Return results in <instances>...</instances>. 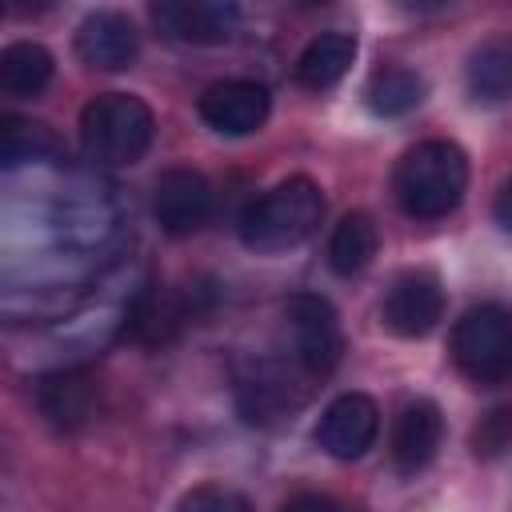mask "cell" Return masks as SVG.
<instances>
[{"instance_id":"obj_1","label":"cell","mask_w":512,"mask_h":512,"mask_svg":"<svg viewBox=\"0 0 512 512\" xmlns=\"http://www.w3.org/2000/svg\"><path fill=\"white\" fill-rule=\"evenodd\" d=\"M392 192L404 216L412 220H440L460 208L468 192V156L456 140H420L412 144L392 172Z\"/></svg>"},{"instance_id":"obj_2","label":"cell","mask_w":512,"mask_h":512,"mask_svg":"<svg viewBox=\"0 0 512 512\" xmlns=\"http://www.w3.org/2000/svg\"><path fill=\"white\" fill-rule=\"evenodd\" d=\"M324 220V192L316 180L308 176H284L280 184H272L268 192H260L244 212H240V244L260 252V256H276L288 248H300L304 240L316 236Z\"/></svg>"},{"instance_id":"obj_3","label":"cell","mask_w":512,"mask_h":512,"mask_svg":"<svg viewBox=\"0 0 512 512\" xmlns=\"http://www.w3.org/2000/svg\"><path fill=\"white\" fill-rule=\"evenodd\" d=\"M152 140H156V116L132 92H100L80 112V144L92 164L128 168L144 160Z\"/></svg>"},{"instance_id":"obj_4","label":"cell","mask_w":512,"mask_h":512,"mask_svg":"<svg viewBox=\"0 0 512 512\" xmlns=\"http://www.w3.org/2000/svg\"><path fill=\"white\" fill-rule=\"evenodd\" d=\"M452 364L480 388L512 384V308L508 304H472L448 340Z\"/></svg>"},{"instance_id":"obj_5","label":"cell","mask_w":512,"mask_h":512,"mask_svg":"<svg viewBox=\"0 0 512 512\" xmlns=\"http://www.w3.org/2000/svg\"><path fill=\"white\" fill-rule=\"evenodd\" d=\"M284 320L292 332V356L296 368L308 380H324L344 360V328L336 308L320 292H296L284 304Z\"/></svg>"},{"instance_id":"obj_6","label":"cell","mask_w":512,"mask_h":512,"mask_svg":"<svg viewBox=\"0 0 512 512\" xmlns=\"http://www.w3.org/2000/svg\"><path fill=\"white\" fill-rule=\"evenodd\" d=\"M444 320V284L432 268H404L392 276L380 300L384 332L400 340H424Z\"/></svg>"},{"instance_id":"obj_7","label":"cell","mask_w":512,"mask_h":512,"mask_svg":"<svg viewBox=\"0 0 512 512\" xmlns=\"http://www.w3.org/2000/svg\"><path fill=\"white\" fill-rule=\"evenodd\" d=\"M156 32L176 44H224L240 28V8L228 0H160L148 8Z\"/></svg>"},{"instance_id":"obj_8","label":"cell","mask_w":512,"mask_h":512,"mask_svg":"<svg viewBox=\"0 0 512 512\" xmlns=\"http://www.w3.org/2000/svg\"><path fill=\"white\" fill-rule=\"evenodd\" d=\"M380 436V408L364 392H344L336 396L320 420H316V448L328 452L332 460H360Z\"/></svg>"},{"instance_id":"obj_9","label":"cell","mask_w":512,"mask_h":512,"mask_svg":"<svg viewBox=\"0 0 512 512\" xmlns=\"http://www.w3.org/2000/svg\"><path fill=\"white\" fill-rule=\"evenodd\" d=\"M196 112L220 136H252L256 128H264V120L272 112V96L260 80L232 76V80L208 84L196 100Z\"/></svg>"},{"instance_id":"obj_10","label":"cell","mask_w":512,"mask_h":512,"mask_svg":"<svg viewBox=\"0 0 512 512\" xmlns=\"http://www.w3.org/2000/svg\"><path fill=\"white\" fill-rule=\"evenodd\" d=\"M152 216L168 236H192L212 216V184L196 168H164L152 184Z\"/></svg>"},{"instance_id":"obj_11","label":"cell","mask_w":512,"mask_h":512,"mask_svg":"<svg viewBox=\"0 0 512 512\" xmlns=\"http://www.w3.org/2000/svg\"><path fill=\"white\" fill-rule=\"evenodd\" d=\"M304 388L280 360H256L240 380H236V408L248 424H280L304 404Z\"/></svg>"},{"instance_id":"obj_12","label":"cell","mask_w":512,"mask_h":512,"mask_svg":"<svg viewBox=\"0 0 512 512\" xmlns=\"http://www.w3.org/2000/svg\"><path fill=\"white\" fill-rule=\"evenodd\" d=\"M76 56L84 68L96 72H124L132 68V60L140 56V32L124 12L112 8H96L76 24Z\"/></svg>"},{"instance_id":"obj_13","label":"cell","mask_w":512,"mask_h":512,"mask_svg":"<svg viewBox=\"0 0 512 512\" xmlns=\"http://www.w3.org/2000/svg\"><path fill=\"white\" fill-rule=\"evenodd\" d=\"M32 396L40 416L56 428V432H80L100 404V388L88 372L80 368H52L44 376L32 380Z\"/></svg>"},{"instance_id":"obj_14","label":"cell","mask_w":512,"mask_h":512,"mask_svg":"<svg viewBox=\"0 0 512 512\" xmlns=\"http://www.w3.org/2000/svg\"><path fill=\"white\" fill-rule=\"evenodd\" d=\"M440 440H444V412H440V404L428 400V396L408 400L396 412V424H392V468L400 476L424 472L436 460Z\"/></svg>"},{"instance_id":"obj_15","label":"cell","mask_w":512,"mask_h":512,"mask_svg":"<svg viewBox=\"0 0 512 512\" xmlns=\"http://www.w3.org/2000/svg\"><path fill=\"white\" fill-rule=\"evenodd\" d=\"M352 60H356V36H348L340 28H328L320 36H312L304 44V52L296 56V84H304L312 92H324V88H332L348 76Z\"/></svg>"},{"instance_id":"obj_16","label":"cell","mask_w":512,"mask_h":512,"mask_svg":"<svg viewBox=\"0 0 512 512\" xmlns=\"http://www.w3.org/2000/svg\"><path fill=\"white\" fill-rule=\"evenodd\" d=\"M464 84L476 104L512 100V36H492L468 52Z\"/></svg>"},{"instance_id":"obj_17","label":"cell","mask_w":512,"mask_h":512,"mask_svg":"<svg viewBox=\"0 0 512 512\" xmlns=\"http://www.w3.org/2000/svg\"><path fill=\"white\" fill-rule=\"evenodd\" d=\"M428 96V80L416 72V68H404V64H384L368 76L364 84V104L372 116H384V120H396V116H408L412 108H420Z\"/></svg>"},{"instance_id":"obj_18","label":"cell","mask_w":512,"mask_h":512,"mask_svg":"<svg viewBox=\"0 0 512 512\" xmlns=\"http://www.w3.org/2000/svg\"><path fill=\"white\" fill-rule=\"evenodd\" d=\"M380 252V228L368 212H344L328 236V268L336 276H360Z\"/></svg>"},{"instance_id":"obj_19","label":"cell","mask_w":512,"mask_h":512,"mask_svg":"<svg viewBox=\"0 0 512 512\" xmlns=\"http://www.w3.org/2000/svg\"><path fill=\"white\" fill-rule=\"evenodd\" d=\"M52 52L36 40H12L4 44L0 52V88L16 100H28V96H40L52 80Z\"/></svg>"},{"instance_id":"obj_20","label":"cell","mask_w":512,"mask_h":512,"mask_svg":"<svg viewBox=\"0 0 512 512\" xmlns=\"http://www.w3.org/2000/svg\"><path fill=\"white\" fill-rule=\"evenodd\" d=\"M24 160H32V164L60 160V140L52 136L48 124H28V120L8 116L4 120V168H16Z\"/></svg>"},{"instance_id":"obj_21","label":"cell","mask_w":512,"mask_h":512,"mask_svg":"<svg viewBox=\"0 0 512 512\" xmlns=\"http://www.w3.org/2000/svg\"><path fill=\"white\" fill-rule=\"evenodd\" d=\"M176 512H252V504L224 484H196L176 500Z\"/></svg>"},{"instance_id":"obj_22","label":"cell","mask_w":512,"mask_h":512,"mask_svg":"<svg viewBox=\"0 0 512 512\" xmlns=\"http://www.w3.org/2000/svg\"><path fill=\"white\" fill-rule=\"evenodd\" d=\"M512 444V408H496L484 416V424L472 432V452L476 456H496Z\"/></svg>"},{"instance_id":"obj_23","label":"cell","mask_w":512,"mask_h":512,"mask_svg":"<svg viewBox=\"0 0 512 512\" xmlns=\"http://www.w3.org/2000/svg\"><path fill=\"white\" fill-rule=\"evenodd\" d=\"M280 512H356V508L352 504H340L336 496H324V492H300Z\"/></svg>"},{"instance_id":"obj_24","label":"cell","mask_w":512,"mask_h":512,"mask_svg":"<svg viewBox=\"0 0 512 512\" xmlns=\"http://www.w3.org/2000/svg\"><path fill=\"white\" fill-rule=\"evenodd\" d=\"M492 216H496V224L512 236V176L500 184V192H496V204H492Z\"/></svg>"}]
</instances>
